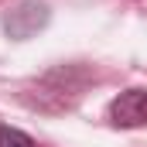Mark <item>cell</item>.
<instances>
[{"label": "cell", "mask_w": 147, "mask_h": 147, "mask_svg": "<svg viewBox=\"0 0 147 147\" xmlns=\"http://www.w3.org/2000/svg\"><path fill=\"white\" fill-rule=\"evenodd\" d=\"M48 3L45 0H21L14 3L7 14H3V31L14 38V41H28L34 38L45 24H48Z\"/></svg>", "instance_id": "1"}, {"label": "cell", "mask_w": 147, "mask_h": 147, "mask_svg": "<svg viewBox=\"0 0 147 147\" xmlns=\"http://www.w3.org/2000/svg\"><path fill=\"white\" fill-rule=\"evenodd\" d=\"M113 127H147V89H127L110 103Z\"/></svg>", "instance_id": "2"}, {"label": "cell", "mask_w": 147, "mask_h": 147, "mask_svg": "<svg viewBox=\"0 0 147 147\" xmlns=\"http://www.w3.org/2000/svg\"><path fill=\"white\" fill-rule=\"evenodd\" d=\"M0 147H34V140L17 127H0Z\"/></svg>", "instance_id": "3"}]
</instances>
